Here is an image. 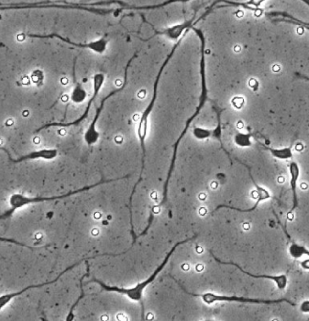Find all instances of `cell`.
I'll list each match as a JSON object with an SVG mask.
<instances>
[{"mask_svg": "<svg viewBox=\"0 0 309 321\" xmlns=\"http://www.w3.org/2000/svg\"><path fill=\"white\" fill-rule=\"evenodd\" d=\"M196 238H197V236H194L193 238H187V239H184V240H182V241H178V243H176V244L173 246V248L171 249V250L167 253V255L166 256L165 260H164L163 263H162V264H161V265L156 269L154 273L153 274V275H152V276H151L147 281H145V282H143L141 284L137 285V286H135V287H133V288H119V287H116V286H107L106 284L102 283L101 281L97 280V279H93V280H91L90 282H95V283H98L100 286H102L104 289H106L107 291H115V292H119V293H122V294H126V295L129 297V298H131L132 300H137V301H140V302H141V307H142V319H144V306H143L142 302V292L143 290H144V288L148 286V285H150L152 282H154V280L156 278V276H157L158 273H159V272H160L165 268V266L167 265V261L169 260L170 256L172 255V253L174 252V250H176V248H178V246L181 245V244H183V243H186V242H188V241H190V240H194Z\"/></svg>", "mask_w": 309, "mask_h": 321, "instance_id": "cell-1", "label": "cell"}, {"mask_svg": "<svg viewBox=\"0 0 309 321\" xmlns=\"http://www.w3.org/2000/svg\"><path fill=\"white\" fill-rule=\"evenodd\" d=\"M129 175L125 176V177H128ZM124 178V177H121V178L115 179V180H101L99 183H97L95 185H92V186H88V187H85V188H82L80 190H77V191H71V192H69V193H66L64 195H60V196H53V197H37V198H27L25 197L24 195L22 194H13L11 199H10V202H11V205H12V208L7 211L5 214L0 216V220L2 219H5V218H8L10 216H12V213L17 209V208H20L22 206H24L25 204H28V203H34V202H46V201H55V200H60V199H64L66 197H69L71 195H73V194H76V193H79V192H82V191H88L94 187H97L99 185H102V184H105V183H109V182H113V181H117L119 179Z\"/></svg>", "mask_w": 309, "mask_h": 321, "instance_id": "cell-2", "label": "cell"}, {"mask_svg": "<svg viewBox=\"0 0 309 321\" xmlns=\"http://www.w3.org/2000/svg\"><path fill=\"white\" fill-rule=\"evenodd\" d=\"M170 279L174 280L178 286L181 287V289L186 293L189 294L193 297H200L203 299V301L207 304H212L215 301H237V302H243V303H257V304H278L281 302H287L292 306H295V303L287 299V298H279V299H259V298H247V297H235V296H230V297H226V296H218L215 295L213 293H206V294H201V295H198V294H193L188 291L185 290V288L181 286L176 279L173 278V276L168 275Z\"/></svg>", "mask_w": 309, "mask_h": 321, "instance_id": "cell-3", "label": "cell"}, {"mask_svg": "<svg viewBox=\"0 0 309 321\" xmlns=\"http://www.w3.org/2000/svg\"><path fill=\"white\" fill-rule=\"evenodd\" d=\"M135 58H136V54H135V55H134L132 58H131L130 60L128 61V63L126 64V67H125V71H124V82L122 83V86H121V87H119V89H116V90H114V91L110 92V94H108V95H107L106 97H104V98H103V100H102V102H101V105H100V107L97 108L95 117H94V119H93V121H92V123H91V124H90L89 128L88 129L87 133H86V135H85V140H86V142L88 143V144H92V143H94L97 142V140H98V138H99V134H98V132H97V130H96V123H97V121H98V119H99V117H100V114H101V112H102V110H103V108H104L105 103L107 102V100H108V99H109L111 96H115L116 94H118V93H119V92H122V91H123L125 88H126L127 83H128V69H129V66H130V64H131L132 61L134 60Z\"/></svg>", "mask_w": 309, "mask_h": 321, "instance_id": "cell-4", "label": "cell"}, {"mask_svg": "<svg viewBox=\"0 0 309 321\" xmlns=\"http://www.w3.org/2000/svg\"><path fill=\"white\" fill-rule=\"evenodd\" d=\"M105 80H106V75L103 74V73H98L96 74L95 75L93 76V95L91 96V98L89 99L88 101V107H86L85 111H84L82 116L80 118H78L77 120H75L74 122L72 123H49V124H45L44 126H42L41 128H39L38 130H36V133H39L40 131L43 130V129H45V128H48V127H52V126H60V127H68V126H71V125H76L78 123H80V122H82L88 114L89 112V109H90V107L91 105L93 104V102L95 101L96 97L99 95L101 89L103 88L104 86V83H105Z\"/></svg>", "mask_w": 309, "mask_h": 321, "instance_id": "cell-5", "label": "cell"}, {"mask_svg": "<svg viewBox=\"0 0 309 321\" xmlns=\"http://www.w3.org/2000/svg\"><path fill=\"white\" fill-rule=\"evenodd\" d=\"M32 37H36V38H58L61 40L64 43H67L71 46L76 47V48H86V49H89L92 52H94L98 55H102L107 51V45H108V41L106 38H100L95 41L89 42V43H74L69 39H66L62 36L58 35V34H51V35H32Z\"/></svg>", "mask_w": 309, "mask_h": 321, "instance_id": "cell-6", "label": "cell"}, {"mask_svg": "<svg viewBox=\"0 0 309 321\" xmlns=\"http://www.w3.org/2000/svg\"><path fill=\"white\" fill-rule=\"evenodd\" d=\"M196 16H197V14L194 13V15L191 17L190 19H188V20H186V21H184V22H182L180 24L175 25L173 26L167 27V28L163 29V30H155L154 35L151 36L148 40L153 39L155 35L166 36L169 40L180 39L193 26L194 21L196 19ZM148 40H142V41L146 42Z\"/></svg>", "mask_w": 309, "mask_h": 321, "instance_id": "cell-7", "label": "cell"}, {"mask_svg": "<svg viewBox=\"0 0 309 321\" xmlns=\"http://www.w3.org/2000/svg\"><path fill=\"white\" fill-rule=\"evenodd\" d=\"M191 0H167L164 1L163 3L157 4V5H147V6H128L122 1L119 0H109V1H99L95 3L88 4V6H106V5H110V4H119L123 9L125 10H155V9H161L164 7H167L168 5L174 4V3H186L189 2Z\"/></svg>", "mask_w": 309, "mask_h": 321, "instance_id": "cell-8", "label": "cell"}, {"mask_svg": "<svg viewBox=\"0 0 309 321\" xmlns=\"http://www.w3.org/2000/svg\"><path fill=\"white\" fill-rule=\"evenodd\" d=\"M213 257H214V260L217 262V263H220V264H223V265H231V266H235L236 268H238L239 270L243 272V273L246 274L248 275L250 277H253V278H256V279H269V280H272L274 281V283L276 284L277 287L279 289H285L286 286L287 285V277L285 274L283 275H278V276H270V275H255V274L249 273L247 272H245L243 269H242L238 264L236 263H233V262H223L221 260H219L217 257H215L213 252H211Z\"/></svg>", "mask_w": 309, "mask_h": 321, "instance_id": "cell-9", "label": "cell"}, {"mask_svg": "<svg viewBox=\"0 0 309 321\" xmlns=\"http://www.w3.org/2000/svg\"><path fill=\"white\" fill-rule=\"evenodd\" d=\"M78 264H80V261H78L77 263L73 264V265L71 266V267L67 268V269H66L65 271H63V272H61V273H60V275L55 279V280H53V281H51V282H46V283H44V284H41V285H37V286H27V287H25L24 289H22L21 291H18V292H15V293H12V294H7V295H4V296L0 297V309H2V308H3L7 303H9V301H11L13 297L21 295L22 293H24V292L27 291V290H29V289H32V288H40V287H43V286H47V285H51V284L56 283V282L60 279V277H61L63 274L65 273V272H67L68 271L71 270L72 268H74L75 266H77Z\"/></svg>", "mask_w": 309, "mask_h": 321, "instance_id": "cell-10", "label": "cell"}, {"mask_svg": "<svg viewBox=\"0 0 309 321\" xmlns=\"http://www.w3.org/2000/svg\"><path fill=\"white\" fill-rule=\"evenodd\" d=\"M289 173H290V186L292 191V207L288 212V216H291V213L294 212V210L298 206L297 182L300 175V169L298 166L297 162L293 161L289 164Z\"/></svg>", "mask_w": 309, "mask_h": 321, "instance_id": "cell-11", "label": "cell"}, {"mask_svg": "<svg viewBox=\"0 0 309 321\" xmlns=\"http://www.w3.org/2000/svg\"><path fill=\"white\" fill-rule=\"evenodd\" d=\"M0 150H3L4 152H6L8 154V156H9V159L13 162V163H19V162H22L24 160H26V159H34V158H44V159H53L55 158L57 155H58V152L57 150H42V151H39V152H34V153H31L29 155H24V156H22L20 158H17V159H13L12 156L9 154V151L3 147H0Z\"/></svg>", "mask_w": 309, "mask_h": 321, "instance_id": "cell-12", "label": "cell"}, {"mask_svg": "<svg viewBox=\"0 0 309 321\" xmlns=\"http://www.w3.org/2000/svg\"><path fill=\"white\" fill-rule=\"evenodd\" d=\"M258 143L262 147H263L264 149L268 150L272 154V155H274V157H276V158H279V159H289V158H292V156H293L292 150H291L290 147H288V148H282V149H274V148H271V147L266 146L265 144L260 143V142H258Z\"/></svg>", "mask_w": 309, "mask_h": 321, "instance_id": "cell-13", "label": "cell"}, {"mask_svg": "<svg viewBox=\"0 0 309 321\" xmlns=\"http://www.w3.org/2000/svg\"><path fill=\"white\" fill-rule=\"evenodd\" d=\"M87 98V92L81 83H75L71 92V100L75 104H81Z\"/></svg>", "mask_w": 309, "mask_h": 321, "instance_id": "cell-14", "label": "cell"}, {"mask_svg": "<svg viewBox=\"0 0 309 321\" xmlns=\"http://www.w3.org/2000/svg\"><path fill=\"white\" fill-rule=\"evenodd\" d=\"M30 82L37 88H41L44 83V73L41 68H34L29 74Z\"/></svg>", "mask_w": 309, "mask_h": 321, "instance_id": "cell-15", "label": "cell"}, {"mask_svg": "<svg viewBox=\"0 0 309 321\" xmlns=\"http://www.w3.org/2000/svg\"><path fill=\"white\" fill-rule=\"evenodd\" d=\"M288 253L293 258H300L303 255H308V256H309V250H307L304 246H301V245H299V244L295 243V242H293L288 247Z\"/></svg>", "mask_w": 309, "mask_h": 321, "instance_id": "cell-16", "label": "cell"}, {"mask_svg": "<svg viewBox=\"0 0 309 321\" xmlns=\"http://www.w3.org/2000/svg\"><path fill=\"white\" fill-rule=\"evenodd\" d=\"M88 257L86 258V263H87V274L86 275H84V276H82V278L80 279V287H81V295H80V297H78V299L76 300V302L72 305V307L71 308V311H70V314H69V316H68V318H67V321H71V320H73V310H74V308L77 306V304L79 303V301L83 298L84 297V290H83V280L84 278L86 277V276H88V273H89V265H88Z\"/></svg>", "mask_w": 309, "mask_h": 321, "instance_id": "cell-17", "label": "cell"}, {"mask_svg": "<svg viewBox=\"0 0 309 321\" xmlns=\"http://www.w3.org/2000/svg\"><path fill=\"white\" fill-rule=\"evenodd\" d=\"M235 143H237L240 146H250L251 142H250V135H243V134H238L235 137Z\"/></svg>", "mask_w": 309, "mask_h": 321, "instance_id": "cell-18", "label": "cell"}, {"mask_svg": "<svg viewBox=\"0 0 309 321\" xmlns=\"http://www.w3.org/2000/svg\"><path fill=\"white\" fill-rule=\"evenodd\" d=\"M300 311L305 313V314H308L309 313V300H307V301H304L301 306H300Z\"/></svg>", "mask_w": 309, "mask_h": 321, "instance_id": "cell-19", "label": "cell"}, {"mask_svg": "<svg viewBox=\"0 0 309 321\" xmlns=\"http://www.w3.org/2000/svg\"><path fill=\"white\" fill-rule=\"evenodd\" d=\"M0 241H6V242H12V243H14V244H17V245H19V246H23V247H26V245H25V244H24V243H21V242H19V243H18V241H16V240H14V239H11V238H0Z\"/></svg>", "mask_w": 309, "mask_h": 321, "instance_id": "cell-20", "label": "cell"}, {"mask_svg": "<svg viewBox=\"0 0 309 321\" xmlns=\"http://www.w3.org/2000/svg\"><path fill=\"white\" fill-rule=\"evenodd\" d=\"M282 70V66L279 63H274V65L272 66V71L274 73H278Z\"/></svg>", "mask_w": 309, "mask_h": 321, "instance_id": "cell-21", "label": "cell"}, {"mask_svg": "<svg viewBox=\"0 0 309 321\" xmlns=\"http://www.w3.org/2000/svg\"><path fill=\"white\" fill-rule=\"evenodd\" d=\"M296 31H297V33L299 35L304 34V28H303V27H298L297 29H296Z\"/></svg>", "mask_w": 309, "mask_h": 321, "instance_id": "cell-22", "label": "cell"}, {"mask_svg": "<svg viewBox=\"0 0 309 321\" xmlns=\"http://www.w3.org/2000/svg\"><path fill=\"white\" fill-rule=\"evenodd\" d=\"M254 82H255V83H256V82H258V81H257V80H255V79H254ZM255 85H256V84H250V86H255Z\"/></svg>", "mask_w": 309, "mask_h": 321, "instance_id": "cell-23", "label": "cell"}]
</instances>
